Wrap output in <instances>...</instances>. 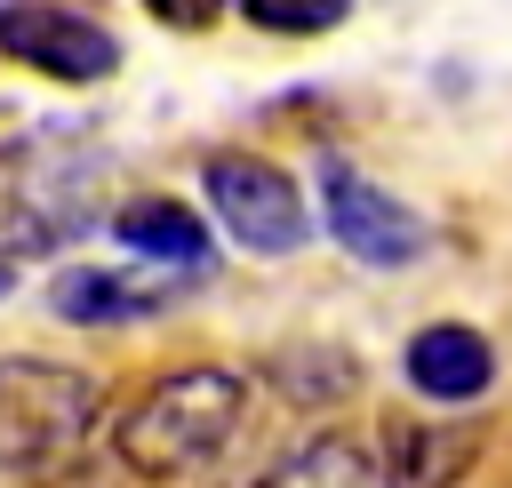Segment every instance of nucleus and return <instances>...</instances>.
I'll list each match as a JSON object with an SVG mask.
<instances>
[{
    "instance_id": "8",
    "label": "nucleus",
    "mask_w": 512,
    "mask_h": 488,
    "mask_svg": "<svg viewBox=\"0 0 512 488\" xmlns=\"http://www.w3.org/2000/svg\"><path fill=\"white\" fill-rule=\"evenodd\" d=\"M112 240L120 248H136V256H152V264H176V272H208V224L184 208V200H120L112 208Z\"/></svg>"
},
{
    "instance_id": "14",
    "label": "nucleus",
    "mask_w": 512,
    "mask_h": 488,
    "mask_svg": "<svg viewBox=\"0 0 512 488\" xmlns=\"http://www.w3.org/2000/svg\"><path fill=\"white\" fill-rule=\"evenodd\" d=\"M224 8H232V0H144V16L168 24V32H208Z\"/></svg>"
},
{
    "instance_id": "11",
    "label": "nucleus",
    "mask_w": 512,
    "mask_h": 488,
    "mask_svg": "<svg viewBox=\"0 0 512 488\" xmlns=\"http://www.w3.org/2000/svg\"><path fill=\"white\" fill-rule=\"evenodd\" d=\"M352 376H360V368H352L336 344H296V352L272 360V384H280L296 408H336V400L352 392Z\"/></svg>"
},
{
    "instance_id": "10",
    "label": "nucleus",
    "mask_w": 512,
    "mask_h": 488,
    "mask_svg": "<svg viewBox=\"0 0 512 488\" xmlns=\"http://www.w3.org/2000/svg\"><path fill=\"white\" fill-rule=\"evenodd\" d=\"M256 488H384V480H376V456H368L352 432H312V440H296Z\"/></svg>"
},
{
    "instance_id": "7",
    "label": "nucleus",
    "mask_w": 512,
    "mask_h": 488,
    "mask_svg": "<svg viewBox=\"0 0 512 488\" xmlns=\"http://www.w3.org/2000/svg\"><path fill=\"white\" fill-rule=\"evenodd\" d=\"M400 368H408V384H416L424 400H440V408H464V400H480V392L496 384V352H488V336L464 328V320L416 328L408 352H400Z\"/></svg>"
},
{
    "instance_id": "9",
    "label": "nucleus",
    "mask_w": 512,
    "mask_h": 488,
    "mask_svg": "<svg viewBox=\"0 0 512 488\" xmlns=\"http://www.w3.org/2000/svg\"><path fill=\"white\" fill-rule=\"evenodd\" d=\"M160 304H168V288H144V280L104 272V264H72V272L48 280V312L72 320V328H120V320H144Z\"/></svg>"
},
{
    "instance_id": "12",
    "label": "nucleus",
    "mask_w": 512,
    "mask_h": 488,
    "mask_svg": "<svg viewBox=\"0 0 512 488\" xmlns=\"http://www.w3.org/2000/svg\"><path fill=\"white\" fill-rule=\"evenodd\" d=\"M256 32H288V40H304V32H336L344 16H352V0H232Z\"/></svg>"
},
{
    "instance_id": "15",
    "label": "nucleus",
    "mask_w": 512,
    "mask_h": 488,
    "mask_svg": "<svg viewBox=\"0 0 512 488\" xmlns=\"http://www.w3.org/2000/svg\"><path fill=\"white\" fill-rule=\"evenodd\" d=\"M8 288H16V264H0V296H8Z\"/></svg>"
},
{
    "instance_id": "4",
    "label": "nucleus",
    "mask_w": 512,
    "mask_h": 488,
    "mask_svg": "<svg viewBox=\"0 0 512 488\" xmlns=\"http://www.w3.org/2000/svg\"><path fill=\"white\" fill-rule=\"evenodd\" d=\"M320 216H328V232H336V248L344 256H360V264H376V272H400V264H416L424 256V240H432V224L408 208V200H392L384 184H368L352 160H320Z\"/></svg>"
},
{
    "instance_id": "3",
    "label": "nucleus",
    "mask_w": 512,
    "mask_h": 488,
    "mask_svg": "<svg viewBox=\"0 0 512 488\" xmlns=\"http://www.w3.org/2000/svg\"><path fill=\"white\" fill-rule=\"evenodd\" d=\"M200 192H208V216L248 248V256H288L304 248L312 216H304V192L288 184V168L256 160V152H208L200 160Z\"/></svg>"
},
{
    "instance_id": "13",
    "label": "nucleus",
    "mask_w": 512,
    "mask_h": 488,
    "mask_svg": "<svg viewBox=\"0 0 512 488\" xmlns=\"http://www.w3.org/2000/svg\"><path fill=\"white\" fill-rule=\"evenodd\" d=\"M48 240H64V224H56L48 208H32V200H0V264L40 256Z\"/></svg>"
},
{
    "instance_id": "2",
    "label": "nucleus",
    "mask_w": 512,
    "mask_h": 488,
    "mask_svg": "<svg viewBox=\"0 0 512 488\" xmlns=\"http://www.w3.org/2000/svg\"><path fill=\"white\" fill-rule=\"evenodd\" d=\"M104 416V384L64 360L8 352L0 360V464L8 472H56L80 456V440Z\"/></svg>"
},
{
    "instance_id": "5",
    "label": "nucleus",
    "mask_w": 512,
    "mask_h": 488,
    "mask_svg": "<svg viewBox=\"0 0 512 488\" xmlns=\"http://www.w3.org/2000/svg\"><path fill=\"white\" fill-rule=\"evenodd\" d=\"M0 56L64 80V88H96L120 72V32L64 8V0H8L0 8Z\"/></svg>"
},
{
    "instance_id": "6",
    "label": "nucleus",
    "mask_w": 512,
    "mask_h": 488,
    "mask_svg": "<svg viewBox=\"0 0 512 488\" xmlns=\"http://www.w3.org/2000/svg\"><path fill=\"white\" fill-rule=\"evenodd\" d=\"M480 440L488 432L472 416H392L368 456H376L384 488H456L480 464Z\"/></svg>"
},
{
    "instance_id": "1",
    "label": "nucleus",
    "mask_w": 512,
    "mask_h": 488,
    "mask_svg": "<svg viewBox=\"0 0 512 488\" xmlns=\"http://www.w3.org/2000/svg\"><path fill=\"white\" fill-rule=\"evenodd\" d=\"M248 424V376L240 368H216V360H192V368H168L152 376L120 424H112V456L152 480V488H176V480H200Z\"/></svg>"
}]
</instances>
